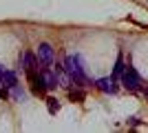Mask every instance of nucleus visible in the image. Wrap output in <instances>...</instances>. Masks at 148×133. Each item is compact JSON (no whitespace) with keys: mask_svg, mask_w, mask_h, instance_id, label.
<instances>
[{"mask_svg":"<svg viewBox=\"0 0 148 133\" xmlns=\"http://www.w3.org/2000/svg\"><path fill=\"white\" fill-rule=\"evenodd\" d=\"M64 71L73 78V82H84L86 80V76H84V71L80 67V56H69L64 60Z\"/></svg>","mask_w":148,"mask_h":133,"instance_id":"f257e3e1","label":"nucleus"},{"mask_svg":"<svg viewBox=\"0 0 148 133\" xmlns=\"http://www.w3.org/2000/svg\"><path fill=\"white\" fill-rule=\"evenodd\" d=\"M119 80H122V84L128 89V91H137V89H142V78H139V73H137L133 67H126L124 73L119 76Z\"/></svg>","mask_w":148,"mask_h":133,"instance_id":"f03ea898","label":"nucleus"},{"mask_svg":"<svg viewBox=\"0 0 148 133\" xmlns=\"http://www.w3.org/2000/svg\"><path fill=\"white\" fill-rule=\"evenodd\" d=\"M38 60L42 67H51L53 60H56V53H53V47L49 42H40L38 44Z\"/></svg>","mask_w":148,"mask_h":133,"instance_id":"7ed1b4c3","label":"nucleus"},{"mask_svg":"<svg viewBox=\"0 0 148 133\" xmlns=\"http://www.w3.org/2000/svg\"><path fill=\"white\" fill-rule=\"evenodd\" d=\"M20 67H22L25 71H40V69H42L40 60H38L31 51H25V53L20 56Z\"/></svg>","mask_w":148,"mask_h":133,"instance_id":"20e7f679","label":"nucleus"},{"mask_svg":"<svg viewBox=\"0 0 148 133\" xmlns=\"http://www.w3.org/2000/svg\"><path fill=\"white\" fill-rule=\"evenodd\" d=\"M40 78H42V84L47 91H53V89L60 87V80H58V73H51L49 67H42L40 69Z\"/></svg>","mask_w":148,"mask_h":133,"instance_id":"39448f33","label":"nucleus"},{"mask_svg":"<svg viewBox=\"0 0 148 133\" xmlns=\"http://www.w3.org/2000/svg\"><path fill=\"white\" fill-rule=\"evenodd\" d=\"M95 87L102 89L104 93H115L117 84H115V80H113V78H102V80H97V82H95Z\"/></svg>","mask_w":148,"mask_h":133,"instance_id":"423d86ee","label":"nucleus"},{"mask_svg":"<svg viewBox=\"0 0 148 133\" xmlns=\"http://www.w3.org/2000/svg\"><path fill=\"white\" fill-rule=\"evenodd\" d=\"M0 80H2V84H5L7 89H13L16 84H18V76H16L13 71H7V69L0 73Z\"/></svg>","mask_w":148,"mask_h":133,"instance_id":"0eeeda50","label":"nucleus"},{"mask_svg":"<svg viewBox=\"0 0 148 133\" xmlns=\"http://www.w3.org/2000/svg\"><path fill=\"white\" fill-rule=\"evenodd\" d=\"M124 69H126V67H124L122 53H119V56H117V62H115V67H113V76H111V78H113V80H117V78L124 73Z\"/></svg>","mask_w":148,"mask_h":133,"instance_id":"6e6552de","label":"nucleus"},{"mask_svg":"<svg viewBox=\"0 0 148 133\" xmlns=\"http://www.w3.org/2000/svg\"><path fill=\"white\" fill-rule=\"evenodd\" d=\"M47 107H49V113H58V111H60V102L49 95V98H47Z\"/></svg>","mask_w":148,"mask_h":133,"instance_id":"1a4fd4ad","label":"nucleus"},{"mask_svg":"<svg viewBox=\"0 0 148 133\" xmlns=\"http://www.w3.org/2000/svg\"><path fill=\"white\" fill-rule=\"evenodd\" d=\"M69 98H71L73 102H82V100H84V93H82V91H73V89H71V91H69Z\"/></svg>","mask_w":148,"mask_h":133,"instance_id":"9d476101","label":"nucleus"},{"mask_svg":"<svg viewBox=\"0 0 148 133\" xmlns=\"http://www.w3.org/2000/svg\"><path fill=\"white\" fill-rule=\"evenodd\" d=\"M11 95H13V98H18V100H22V98H25V91H22V87H20V84H16Z\"/></svg>","mask_w":148,"mask_h":133,"instance_id":"9b49d317","label":"nucleus"},{"mask_svg":"<svg viewBox=\"0 0 148 133\" xmlns=\"http://www.w3.org/2000/svg\"><path fill=\"white\" fill-rule=\"evenodd\" d=\"M0 98H2V100H7V98H9V91H7V89H0Z\"/></svg>","mask_w":148,"mask_h":133,"instance_id":"f8f14e48","label":"nucleus"},{"mask_svg":"<svg viewBox=\"0 0 148 133\" xmlns=\"http://www.w3.org/2000/svg\"><path fill=\"white\" fill-rule=\"evenodd\" d=\"M144 95H146V100H148V89H146V91H144Z\"/></svg>","mask_w":148,"mask_h":133,"instance_id":"ddd939ff","label":"nucleus"},{"mask_svg":"<svg viewBox=\"0 0 148 133\" xmlns=\"http://www.w3.org/2000/svg\"><path fill=\"white\" fill-rule=\"evenodd\" d=\"M0 87H2V80H0Z\"/></svg>","mask_w":148,"mask_h":133,"instance_id":"4468645a","label":"nucleus"}]
</instances>
